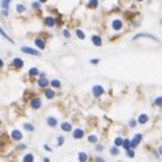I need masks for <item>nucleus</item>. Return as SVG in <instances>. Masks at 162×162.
<instances>
[{
    "instance_id": "nucleus-19",
    "label": "nucleus",
    "mask_w": 162,
    "mask_h": 162,
    "mask_svg": "<svg viewBox=\"0 0 162 162\" xmlns=\"http://www.w3.org/2000/svg\"><path fill=\"white\" fill-rule=\"evenodd\" d=\"M34 155L31 154V153H26L25 155L22 157V162H34Z\"/></svg>"
},
{
    "instance_id": "nucleus-28",
    "label": "nucleus",
    "mask_w": 162,
    "mask_h": 162,
    "mask_svg": "<svg viewBox=\"0 0 162 162\" xmlns=\"http://www.w3.org/2000/svg\"><path fill=\"white\" fill-rule=\"evenodd\" d=\"M56 143H57V147H61L63 144L65 143V138L63 136V135H60V136H57V139H56Z\"/></svg>"
},
{
    "instance_id": "nucleus-38",
    "label": "nucleus",
    "mask_w": 162,
    "mask_h": 162,
    "mask_svg": "<svg viewBox=\"0 0 162 162\" xmlns=\"http://www.w3.org/2000/svg\"><path fill=\"white\" fill-rule=\"evenodd\" d=\"M25 10H26V7L23 6V4H18V6H17V11H18V13H25Z\"/></svg>"
},
{
    "instance_id": "nucleus-2",
    "label": "nucleus",
    "mask_w": 162,
    "mask_h": 162,
    "mask_svg": "<svg viewBox=\"0 0 162 162\" xmlns=\"http://www.w3.org/2000/svg\"><path fill=\"white\" fill-rule=\"evenodd\" d=\"M142 139H143V135L142 134H135L134 135V138L132 139H130V142H131V149L135 150L140 144V142H142Z\"/></svg>"
},
{
    "instance_id": "nucleus-9",
    "label": "nucleus",
    "mask_w": 162,
    "mask_h": 162,
    "mask_svg": "<svg viewBox=\"0 0 162 162\" xmlns=\"http://www.w3.org/2000/svg\"><path fill=\"white\" fill-rule=\"evenodd\" d=\"M13 0H1V3H0V6H1V13L4 17H8V7H10V3H11Z\"/></svg>"
},
{
    "instance_id": "nucleus-20",
    "label": "nucleus",
    "mask_w": 162,
    "mask_h": 162,
    "mask_svg": "<svg viewBox=\"0 0 162 162\" xmlns=\"http://www.w3.org/2000/svg\"><path fill=\"white\" fill-rule=\"evenodd\" d=\"M22 127H23V130H25V131H27V132H34V131H36V127L31 124V123H27V121H26V123H23V125H22Z\"/></svg>"
},
{
    "instance_id": "nucleus-36",
    "label": "nucleus",
    "mask_w": 162,
    "mask_h": 162,
    "mask_svg": "<svg viewBox=\"0 0 162 162\" xmlns=\"http://www.w3.org/2000/svg\"><path fill=\"white\" fill-rule=\"evenodd\" d=\"M136 124H138V121L135 120V118H131V120L128 121V127H130V128H135Z\"/></svg>"
},
{
    "instance_id": "nucleus-12",
    "label": "nucleus",
    "mask_w": 162,
    "mask_h": 162,
    "mask_svg": "<svg viewBox=\"0 0 162 162\" xmlns=\"http://www.w3.org/2000/svg\"><path fill=\"white\" fill-rule=\"evenodd\" d=\"M60 130L63 132H71L72 131V124L69 121H63L61 124H60Z\"/></svg>"
},
{
    "instance_id": "nucleus-4",
    "label": "nucleus",
    "mask_w": 162,
    "mask_h": 162,
    "mask_svg": "<svg viewBox=\"0 0 162 162\" xmlns=\"http://www.w3.org/2000/svg\"><path fill=\"white\" fill-rule=\"evenodd\" d=\"M30 108L31 109H36V110H38V109H41V106H42V101H41V98L40 97H34V98H31L30 100Z\"/></svg>"
},
{
    "instance_id": "nucleus-13",
    "label": "nucleus",
    "mask_w": 162,
    "mask_h": 162,
    "mask_svg": "<svg viewBox=\"0 0 162 162\" xmlns=\"http://www.w3.org/2000/svg\"><path fill=\"white\" fill-rule=\"evenodd\" d=\"M44 95L46 97V100H53L56 97V93H55V90H52L50 87H46L44 91Z\"/></svg>"
},
{
    "instance_id": "nucleus-42",
    "label": "nucleus",
    "mask_w": 162,
    "mask_h": 162,
    "mask_svg": "<svg viewBox=\"0 0 162 162\" xmlns=\"http://www.w3.org/2000/svg\"><path fill=\"white\" fill-rule=\"evenodd\" d=\"M44 150H45V151H48V153H52V151H53V150H52V147H50L49 144H46V143L44 144Z\"/></svg>"
},
{
    "instance_id": "nucleus-7",
    "label": "nucleus",
    "mask_w": 162,
    "mask_h": 162,
    "mask_svg": "<svg viewBox=\"0 0 162 162\" xmlns=\"http://www.w3.org/2000/svg\"><path fill=\"white\" fill-rule=\"evenodd\" d=\"M11 139L15 140V142H20L23 139V134L20 130H13L11 131Z\"/></svg>"
},
{
    "instance_id": "nucleus-35",
    "label": "nucleus",
    "mask_w": 162,
    "mask_h": 162,
    "mask_svg": "<svg viewBox=\"0 0 162 162\" xmlns=\"http://www.w3.org/2000/svg\"><path fill=\"white\" fill-rule=\"evenodd\" d=\"M162 105V98L161 97H157L155 100H154V106H157V108H161Z\"/></svg>"
},
{
    "instance_id": "nucleus-27",
    "label": "nucleus",
    "mask_w": 162,
    "mask_h": 162,
    "mask_svg": "<svg viewBox=\"0 0 162 162\" xmlns=\"http://www.w3.org/2000/svg\"><path fill=\"white\" fill-rule=\"evenodd\" d=\"M27 74L30 75V76H38V74H40V69L36 68V67H31L30 69H29V72Z\"/></svg>"
},
{
    "instance_id": "nucleus-30",
    "label": "nucleus",
    "mask_w": 162,
    "mask_h": 162,
    "mask_svg": "<svg viewBox=\"0 0 162 162\" xmlns=\"http://www.w3.org/2000/svg\"><path fill=\"white\" fill-rule=\"evenodd\" d=\"M125 155L128 157V158H131V159H134L135 155H136V154H135V150H132V149L127 150V151H125Z\"/></svg>"
},
{
    "instance_id": "nucleus-39",
    "label": "nucleus",
    "mask_w": 162,
    "mask_h": 162,
    "mask_svg": "<svg viewBox=\"0 0 162 162\" xmlns=\"http://www.w3.org/2000/svg\"><path fill=\"white\" fill-rule=\"evenodd\" d=\"M31 7H33L34 10H40V8H41V4H40L38 1H33V3H31Z\"/></svg>"
},
{
    "instance_id": "nucleus-37",
    "label": "nucleus",
    "mask_w": 162,
    "mask_h": 162,
    "mask_svg": "<svg viewBox=\"0 0 162 162\" xmlns=\"http://www.w3.org/2000/svg\"><path fill=\"white\" fill-rule=\"evenodd\" d=\"M27 149V144L26 143H19L18 146H17V150H18V151H22V150H26Z\"/></svg>"
},
{
    "instance_id": "nucleus-23",
    "label": "nucleus",
    "mask_w": 162,
    "mask_h": 162,
    "mask_svg": "<svg viewBox=\"0 0 162 162\" xmlns=\"http://www.w3.org/2000/svg\"><path fill=\"white\" fill-rule=\"evenodd\" d=\"M98 140H100V139H98V136H97L95 134H91V135H89L87 136V142L89 143H91V144H97L98 143Z\"/></svg>"
},
{
    "instance_id": "nucleus-11",
    "label": "nucleus",
    "mask_w": 162,
    "mask_h": 162,
    "mask_svg": "<svg viewBox=\"0 0 162 162\" xmlns=\"http://www.w3.org/2000/svg\"><path fill=\"white\" fill-rule=\"evenodd\" d=\"M11 64H13L15 68H22L23 64H25V61H23L20 57H14L13 60H11Z\"/></svg>"
},
{
    "instance_id": "nucleus-29",
    "label": "nucleus",
    "mask_w": 162,
    "mask_h": 162,
    "mask_svg": "<svg viewBox=\"0 0 162 162\" xmlns=\"http://www.w3.org/2000/svg\"><path fill=\"white\" fill-rule=\"evenodd\" d=\"M104 149H105V146H104L102 143H100V142H98L97 144H94V150H95L97 153H102V151H104Z\"/></svg>"
},
{
    "instance_id": "nucleus-40",
    "label": "nucleus",
    "mask_w": 162,
    "mask_h": 162,
    "mask_svg": "<svg viewBox=\"0 0 162 162\" xmlns=\"http://www.w3.org/2000/svg\"><path fill=\"white\" fill-rule=\"evenodd\" d=\"M94 162H106V159L104 158V157H101V155H97L95 158H94Z\"/></svg>"
},
{
    "instance_id": "nucleus-24",
    "label": "nucleus",
    "mask_w": 162,
    "mask_h": 162,
    "mask_svg": "<svg viewBox=\"0 0 162 162\" xmlns=\"http://www.w3.org/2000/svg\"><path fill=\"white\" fill-rule=\"evenodd\" d=\"M91 41H93L94 46H101V45H102V38H101L100 36H93V37H91Z\"/></svg>"
},
{
    "instance_id": "nucleus-16",
    "label": "nucleus",
    "mask_w": 162,
    "mask_h": 162,
    "mask_svg": "<svg viewBox=\"0 0 162 162\" xmlns=\"http://www.w3.org/2000/svg\"><path fill=\"white\" fill-rule=\"evenodd\" d=\"M140 37H144V38H150V40H153V41H157L155 36H151V34H149V33H139V34H136L135 37H134V41H136L138 38Z\"/></svg>"
},
{
    "instance_id": "nucleus-17",
    "label": "nucleus",
    "mask_w": 162,
    "mask_h": 162,
    "mask_svg": "<svg viewBox=\"0 0 162 162\" xmlns=\"http://www.w3.org/2000/svg\"><path fill=\"white\" fill-rule=\"evenodd\" d=\"M44 22H45V25L48 26V27H53V26L56 25V19L53 18V17H45Z\"/></svg>"
},
{
    "instance_id": "nucleus-45",
    "label": "nucleus",
    "mask_w": 162,
    "mask_h": 162,
    "mask_svg": "<svg viewBox=\"0 0 162 162\" xmlns=\"http://www.w3.org/2000/svg\"><path fill=\"white\" fill-rule=\"evenodd\" d=\"M42 162H50V158H48V157H44V158H42Z\"/></svg>"
},
{
    "instance_id": "nucleus-49",
    "label": "nucleus",
    "mask_w": 162,
    "mask_h": 162,
    "mask_svg": "<svg viewBox=\"0 0 162 162\" xmlns=\"http://www.w3.org/2000/svg\"><path fill=\"white\" fill-rule=\"evenodd\" d=\"M117 162H123V161H117Z\"/></svg>"
},
{
    "instance_id": "nucleus-10",
    "label": "nucleus",
    "mask_w": 162,
    "mask_h": 162,
    "mask_svg": "<svg viewBox=\"0 0 162 162\" xmlns=\"http://www.w3.org/2000/svg\"><path fill=\"white\" fill-rule=\"evenodd\" d=\"M136 121H138V124H140V125L147 124V123H149V114H147V113H140Z\"/></svg>"
},
{
    "instance_id": "nucleus-6",
    "label": "nucleus",
    "mask_w": 162,
    "mask_h": 162,
    "mask_svg": "<svg viewBox=\"0 0 162 162\" xmlns=\"http://www.w3.org/2000/svg\"><path fill=\"white\" fill-rule=\"evenodd\" d=\"M57 124H59V118L55 117V116H48L46 117V125L49 128H56Z\"/></svg>"
},
{
    "instance_id": "nucleus-8",
    "label": "nucleus",
    "mask_w": 162,
    "mask_h": 162,
    "mask_svg": "<svg viewBox=\"0 0 162 162\" xmlns=\"http://www.w3.org/2000/svg\"><path fill=\"white\" fill-rule=\"evenodd\" d=\"M110 26H112V29L114 31L121 30V29H123V20H121V19H118V18L113 19L112 22H110Z\"/></svg>"
},
{
    "instance_id": "nucleus-34",
    "label": "nucleus",
    "mask_w": 162,
    "mask_h": 162,
    "mask_svg": "<svg viewBox=\"0 0 162 162\" xmlns=\"http://www.w3.org/2000/svg\"><path fill=\"white\" fill-rule=\"evenodd\" d=\"M161 147H158V149L157 150H154V151H153V155L157 159H159V158H161Z\"/></svg>"
},
{
    "instance_id": "nucleus-48",
    "label": "nucleus",
    "mask_w": 162,
    "mask_h": 162,
    "mask_svg": "<svg viewBox=\"0 0 162 162\" xmlns=\"http://www.w3.org/2000/svg\"><path fill=\"white\" fill-rule=\"evenodd\" d=\"M136 1H143V0H136Z\"/></svg>"
},
{
    "instance_id": "nucleus-26",
    "label": "nucleus",
    "mask_w": 162,
    "mask_h": 162,
    "mask_svg": "<svg viewBox=\"0 0 162 162\" xmlns=\"http://www.w3.org/2000/svg\"><path fill=\"white\" fill-rule=\"evenodd\" d=\"M109 154L112 157H117L118 154H120V149L116 147V146H113V147H110V150H109Z\"/></svg>"
},
{
    "instance_id": "nucleus-46",
    "label": "nucleus",
    "mask_w": 162,
    "mask_h": 162,
    "mask_svg": "<svg viewBox=\"0 0 162 162\" xmlns=\"http://www.w3.org/2000/svg\"><path fill=\"white\" fill-rule=\"evenodd\" d=\"M3 67H4V60L0 59V68H3Z\"/></svg>"
},
{
    "instance_id": "nucleus-21",
    "label": "nucleus",
    "mask_w": 162,
    "mask_h": 162,
    "mask_svg": "<svg viewBox=\"0 0 162 162\" xmlns=\"http://www.w3.org/2000/svg\"><path fill=\"white\" fill-rule=\"evenodd\" d=\"M121 147H123L124 151H127V150L131 149V142H130V139H128V138H123V144H121Z\"/></svg>"
},
{
    "instance_id": "nucleus-50",
    "label": "nucleus",
    "mask_w": 162,
    "mask_h": 162,
    "mask_svg": "<svg viewBox=\"0 0 162 162\" xmlns=\"http://www.w3.org/2000/svg\"><path fill=\"white\" fill-rule=\"evenodd\" d=\"M68 162H72V161H68Z\"/></svg>"
},
{
    "instance_id": "nucleus-44",
    "label": "nucleus",
    "mask_w": 162,
    "mask_h": 162,
    "mask_svg": "<svg viewBox=\"0 0 162 162\" xmlns=\"http://www.w3.org/2000/svg\"><path fill=\"white\" fill-rule=\"evenodd\" d=\"M38 78H46V74H45V72H40V74H38Z\"/></svg>"
},
{
    "instance_id": "nucleus-15",
    "label": "nucleus",
    "mask_w": 162,
    "mask_h": 162,
    "mask_svg": "<svg viewBox=\"0 0 162 162\" xmlns=\"http://www.w3.org/2000/svg\"><path fill=\"white\" fill-rule=\"evenodd\" d=\"M37 86L41 89H46L48 86H49V81L46 79V78H40L37 81Z\"/></svg>"
},
{
    "instance_id": "nucleus-33",
    "label": "nucleus",
    "mask_w": 162,
    "mask_h": 162,
    "mask_svg": "<svg viewBox=\"0 0 162 162\" xmlns=\"http://www.w3.org/2000/svg\"><path fill=\"white\" fill-rule=\"evenodd\" d=\"M89 7L90 8H97L98 7V0H89Z\"/></svg>"
},
{
    "instance_id": "nucleus-18",
    "label": "nucleus",
    "mask_w": 162,
    "mask_h": 162,
    "mask_svg": "<svg viewBox=\"0 0 162 162\" xmlns=\"http://www.w3.org/2000/svg\"><path fill=\"white\" fill-rule=\"evenodd\" d=\"M87 161H89L87 153H85V151H79V153H78V162H87Z\"/></svg>"
},
{
    "instance_id": "nucleus-47",
    "label": "nucleus",
    "mask_w": 162,
    "mask_h": 162,
    "mask_svg": "<svg viewBox=\"0 0 162 162\" xmlns=\"http://www.w3.org/2000/svg\"><path fill=\"white\" fill-rule=\"evenodd\" d=\"M46 1H48V0H38V3H40V4H41V3H46Z\"/></svg>"
},
{
    "instance_id": "nucleus-25",
    "label": "nucleus",
    "mask_w": 162,
    "mask_h": 162,
    "mask_svg": "<svg viewBox=\"0 0 162 162\" xmlns=\"http://www.w3.org/2000/svg\"><path fill=\"white\" fill-rule=\"evenodd\" d=\"M49 86H52L53 89H60L61 87V82L59 79H52V81H49Z\"/></svg>"
},
{
    "instance_id": "nucleus-31",
    "label": "nucleus",
    "mask_w": 162,
    "mask_h": 162,
    "mask_svg": "<svg viewBox=\"0 0 162 162\" xmlns=\"http://www.w3.org/2000/svg\"><path fill=\"white\" fill-rule=\"evenodd\" d=\"M75 33H76V37L81 38V40H85V38H86V36H85L83 30H81V29H76V30H75Z\"/></svg>"
},
{
    "instance_id": "nucleus-43",
    "label": "nucleus",
    "mask_w": 162,
    "mask_h": 162,
    "mask_svg": "<svg viewBox=\"0 0 162 162\" xmlns=\"http://www.w3.org/2000/svg\"><path fill=\"white\" fill-rule=\"evenodd\" d=\"M98 63H100V59H91V60H90V64H94V65L98 64Z\"/></svg>"
},
{
    "instance_id": "nucleus-1",
    "label": "nucleus",
    "mask_w": 162,
    "mask_h": 162,
    "mask_svg": "<svg viewBox=\"0 0 162 162\" xmlns=\"http://www.w3.org/2000/svg\"><path fill=\"white\" fill-rule=\"evenodd\" d=\"M91 94H93L94 98H101L105 94V89L102 85H94L93 89H91Z\"/></svg>"
},
{
    "instance_id": "nucleus-41",
    "label": "nucleus",
    "mask_w": 162,
    "mask_h": 162,
    "mask_svg": "<svg viewBox=\"0 0 162 162\" xmlns=\"http://www.w3.org/2000/svg\"><path fill=\"white\" fill-rule=\"evenodd\" d=\"M63 37L64 38H69L71 37V33L68 30H63Z\"/></svg>"
},
{
    "instance_id": "nucleus-32",
    "label": "nucleus",
    "mask_w": 162,
    "mask_h": 162,
    "mask_svg": "<svg viewBox=\"0 0 162 162\" xmlns=\"http://www.w3.org/2000/svg\"><path fill=\"white\" fill-rule=\"evenodd\" d=\"M121 144H123V138H121V136H117L116 139H114V146L120 149V147H121Z\"/></svg>"
},
{
    "instance_id": "nucleus-5",
    "label": "nucleus",
    "mask_w": 162,
    "mask_h": 162,
    "mask_svg": "<svg viewBox=\"0 0 162 162\" xmlns=\"http://www.w3.org/2000/svg\"><path fill=\"white\" fill-rule=\"evenodd\" d=\"M72 138H74L75 140H79L85 136V130L83 128H72Z\"/></svg>"
},
{
    "instance_id": "nucleus-14",
    "label": "nucleus",
    "mask_w": 162,
    "mask_h": 162,
    "mask_svg": "<svg viewBox=\"0 0 162 162\" xmlns=\"http://www.w3.org/2000/svg\"><path fill=\"white\" fill-rule=\"evenodd\" d=\"M34 45H36L40 50H44L45 48H46V44H45V41L42 38H36V40H34Z\"/></svg>"
},
{
    "instance_id": "nucleus-22",
    "label": "nucleus",
    "mask_w": 162,
    "mask_h": 162,
    "mask_svg": "<svg viewBox=\"0 0 162 162\" xmlns=\"http://www.w3.org/2000/svg\"><path fill=\"white\" fill-rule=\"evenodd\" d=\"M0 36H1V37L3 38H6L7 41H8V42H11V44H14V40L11 37H10V36H8V34H7L6 31H4V29H3V27H1V26H0Z\"/></svg>"
},
{
    "instance_id": "nucleus-3",
    "label": "nucleus",
    "mask_w": 162,
    "mask_h": 162,
    "mask_svg": "<svg viewBox=\"0 0 162 162\" xmlns=\"http://www.w3.org/2000/svg\"><path fill=\"white\" fill-rule=\"evenodd\" d=\"M20 50L23 52V53H27V55H30V56H41V52L38 49H34V48H30V46H22Z\"/></svg>"
}]
</instances>
